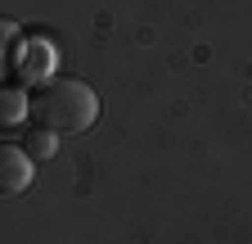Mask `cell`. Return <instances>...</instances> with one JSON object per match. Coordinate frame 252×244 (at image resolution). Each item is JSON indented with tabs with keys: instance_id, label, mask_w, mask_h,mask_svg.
Masks as SVG:
<instances>
[{
	"instance_id": "3",
	"label": "cell",
	"mask_w": 252,
	"mask_h": 244,
	"mask_svg": "<svg viewBox=\"0 0 252 244\" xmlns=\"http://www.w3.org/2000/svg\"><path fill=\"white\" fill-rule=\"evenodd\" d=\"M18 118H32V100L23 90H5V122H18Z\"/></svg>"
},
{
	"instance_id": "4",
	"label": "cell",
	"mask_w": 252,
	"mask_h": 244,
	"mask_svg": "<svg viewBox=\"0 0 252 244\" xmlns=\"http://www.w3.org/2000/svg\"><path fill=\"white\" fill-rule=\"evenodd\" d=\"M27 154H41V159H50V154H54V131L36 127V131H32V140H27Z\"/></svg>"
},
{
	"instance_id": "2",
	"label": "cell",
	"mask_w": 252,
	"mask_h": 244,
	"mask_svg": "<svg viewBox=\"0 0 252 244\" xmlns=\"http://www.w3.org/2000/svg\"><path fill=\"white\" fill-rule=\"evenodd\" d=\"M32 154L27 149H18V145H5L0 149V190L5 195H23L27 186H32Z\"/></svg>"
},
{
	"instance_id": "1",
	"label": "cell",
	"mask_w": 252,
	"mask_h": 244,
	"mask_svg": "<svg viewBox=\"0 0 252 244\" xmlns=\"http://www.w3.org/2000/svg\"><path fill=\"white\" fill-rule=\"evenodd\" d=\"M27 100H32V122L54 136H81L99 118V95L77 77H45Z\"/></svg>"
}]
</instances>
